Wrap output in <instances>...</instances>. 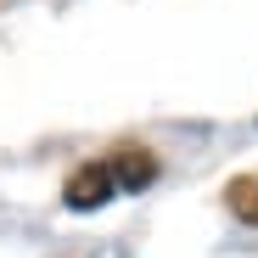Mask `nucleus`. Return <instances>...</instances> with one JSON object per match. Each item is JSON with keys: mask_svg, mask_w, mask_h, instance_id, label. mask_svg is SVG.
Returning <instances> with one entry per match:
<instances>
[{"mask_svg": "<svg viewBox=\"0 0 258 258\" xmlns=\"http://www.w3.org/2000/svg\"><path fill=\"white\" fill-rule=\"evenodd\" d=\"M118 197V174H112V163L101 157V163H84V168H73L68 174V185H62V202L68 208H101V202H112Z\"/></svg>", "mask_w": 258, "mask_h": 258, "instance_id": "obj_1", "label": "nucleus"}, {"mask_svg": "<svg viewBox=\"0 0 258 258\" xmlns=\"http://www.w3.org/2000/svg\"><path fill=\"white\" fill-rule=\"evenodd\" d=\"M107 163H112V174H118V191H146L157 180V157L146 146H118Z\"/></svg>", "mask_w": 258, "mask_h": 258, "instance_id": "obj_2", "label": "nucleus"}, {"mask_svg": "<svg viewBox=\"0 0 258 258\" xmlns=\"http://www.w3.org/2000/svg\"><path fill=\"white\" fill-rule=\"evenodd\" d=\"M225 208L236 213L241 225L258 230V174H236V180L225 185Z\"/></svg>", "mask_w": 258, "mask_h": 258, "instance_id": "obj_3", "label": "nucleus"}]
</instances>
